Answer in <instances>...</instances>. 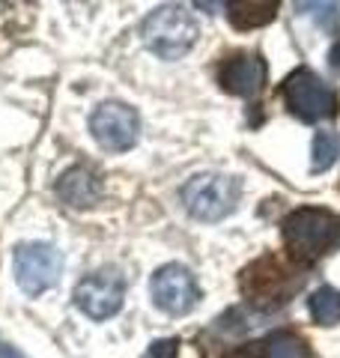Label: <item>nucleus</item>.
<instances>
[{"label":"nucleus","instance_id":"nucleus-1","mask_svg":"<svg viewBox=\"0 0 340 358\" xmlns=\"http://www.w3.org/2000/svg\"><path fill=\"white\" fill-rule=\"evenodd\" d=\"M281 227H283V242H287L290 254L302 263H316L337 242L340 224L328 209L302 206V209H292L283 218Z\"/></svg>","mask_w":340,"mask_h":358},{"label":"nucleus","instance_id":"nucleus-2","mask_svg":"<svg viewBox=\"0 0 340 358\" xmlns=\"http://www.w3.org/2000/svg\"><path fill=\"white\" fill-rule=\"evenodd\" d=\"M141 36L146 42V48L158 54L162 60H179L183 54L191 51V45L197 42L200 27L188 9L167 3V6L153 9V13L143 18Z\"/></svg>","mask_w":340,"mask_h":358},{"label":"nucleus","instance_id":"nucleus-3","mask_svg":"<svg viewBox=\"0 0 340 358\" xmlns=\"http://www.w3.org/2000/svg\"><path fill=\"white\" fill-rule=\"evenodd\" d=\"M183 203L197 221H221L239 203V182L224 173H197L183 185Z\"/></svg>","mask_w":340,"mask_h":358},{"label":"nucleus","instance_id":"nucleus-4","mask_svg":"<svg viewBox=\"0 0 340 358\" xmlns=\"http://www.w3.org/2000/svg\"><path fill=\"white\" fill-rule=\"evenodd\" d=\"M283 99H287V108L304 122H320L337 114L334 90L311 69H296L283 81Z\"/></svg>","mask_w":340,"mask_h":358},{"label":"nucleus","instance_id":"nucleus-5","mask_svg":"<svg viewBox=\"0 0 340 358\" xmlns=\"http://www.w3.org/2000/svg\"><path fill=\"white\" fill-rule=\"evenodd\" d=\"M63 254L51 242H24L15 248V281L27 296H39L60 281Z\"/></svg>","mask_w":340,"mask_h":358},{"label":"nucleus","instance_id":"nucleus-6","mask_svg":"<svg viewBox=\"0 0 340 358\" xmlns=\"http://www.w3.org/2000/svg\"><path fill=\"white\" fill-rule=\"evenodd\" d=\"M90 131L108 152H126L141 138V120L122 102H101L90 117Z\"/></svg>","mask_w":340,"mask_h":358},{"label":"nucleus","instance_id":"nucleus-7","mask_svg":"<svg viewBox=\"0 0 340 358\" xmlns=\"http://www.w3.org/2000/svg\"><path fill=\"white\" fill-rule=\"evenodd\" d=\"M122 299H126V281L117 272H111V268H99V272L87 275L75 287V305L90 320L113 317L122 308Z\"/></svg>","mask_w":340,"mask_h":358},{"label":"nucleus","instance_id":"nucleus-8","mask_svg":"<svg viewBox=\"0 0 340 358\" xmlns=\"http://www.w3.org/2000/svg\"><path fill=\"white\" fill-rule=\"evenodd\" d=\"M153 299L155 305L164 313H173V317H183L191 308L197 305V281L194 275L188 272L185 266L179 263H167L153 275Z\"/></svg>","mask_w":340,"mask_h":358},{"label":"nucleus","instance_id":"nucleus-9","mask_svg":"<svg viewBox=\"0 0 340 358\" xmlns=\"http://www.w3.org/2000/svg\"><path fill=\"white\" fill-rule=\"evenodd\" d=\"M266 75H269V69H266V63H263L260 54H239V57L227 60L221 66L218 81H221V87L227 90V93L251 99L263 90Z\"/></svg>","mask_w":340,"mask_h":358},{"label":"nucleus","instance_id":"nucleus-10","mask_svg":"<svg viewBox=\"0 0 340 358\" xmlns=\"http://www.w3.org/2000/svg\"><path fill=\"white\" fill-rule=\"evenodd\" d=\"M57 194H60V200L66 206L87 209V206L99 203L101 182H99L96 171H90V167H84V164H75L60 176V182H57Z\"/></svg>","mask_w":340,"mask_h":358},{"label":"nucleus","instance_id":"nucleus-11","mask_svg":"<svg viewBox=\"0 0 340 358\" xmlns=\"http://www.w3.org/2000/svg\"><path fill=\"white\" fill-rule=\"evenodd\" d=\"M278 13L275 0H242V3H230L227 6V15H230L233 27L239 30H251V27H263L269 24Z\"/></svg>","mask_w":340,"mask_h":358},{"label":"nucleus","instance_id":"nucleus-12","mask_svg":"<svg viewBox=\"0 0 340 358\" xmlns=\"http://www.w3.org/2000/svg\"><path fill=\"white\" fill-rule=\"evenodd\" d=\"M311 317L320 326H337L340 322V289L334 287H320L311 296Z\"/></svg>","mask_w":340,"mask_h":358},{"label":"nucleus","instance_id":"nucleus-13","mask_svg":"<svg viewBox=\"0 0 340 358\" xmlns=\"http://www.w3.org/2000/svg\"><path fill=\"white\" fill-rule=\"evenodd\" d=\"M266 358H308V346L299 334L278 331L266 341Z\"/></svg>","mask_w":340,"mask_h":358},{"label":"nucleus","instance_id":"nucleus-14","mask_svg":"<svg viewBox=\"0 0 340 358\" xmlns=\"http://www.w3.org/2000/svg\"><path fill=\"white\" fill-rule=\"evenodd\" d=\"M340 155V138L334 131H320L313 138V162H311V171L313 173H323L334 164V159Z\"/></svg>","mask_w":340,"mask_h":358},{"label":"nucleus","instance_id":"nucleus-15","mask_svg":"<svg viewBox=\"0 0 340 358\" xmlns=\"http://www.w3.org/2000/svg\"><path fill=\"white\" fill-rule=\"evenodd\" d=\"M299 13L313 18L328 33H334L340 24V3H299Z\"/></svg>","mask_w":340,"mask_h":358},{"label":"nucleus","instance_id":"nucleus-16","mask_svg":"<svg viewBox=\"0 0 340 358\" xmlns=\"http://www.w3.org/2000/svg\"><path fill=\"white\" fill-rule=\"evenodd\" d=\"M176 355H179L176 341H155L150 346V358H176Z\"/></svg>","mask_w":340,"mask_h":358},{"label":"nucleus","instance_id":"nucleus-17","mask_svg":"<svg viewBox=\"0 0 340 358\" xmlns=\"http://www.w3.org/2000/svg\"><path fill=\"white\" fill-rule=\"evenodd\" d=\"M0 358H24V355H21L15 346H9V343L0 341Z\"/></svg>","mask_w":340,"mask_h":358},{"label":"nucleus","instance_id":"nucleus-18","mask_svg":"<svg viewBox=\"0 0 340 358\" xmlns=\"http://www.w3.org/2000/svg\"><path fill=\"white\" fill-rule=\"evenodd\" d=\"M230 358H266V352H257V350H236Z\"/></svg>","mask_w":340,"mask_h":358},{"label":"nucleus","instance_id":"nucleus-19","mask_svg":"<svg viewBox=\"0 0 340 358\" xmlns=\"http://www.w3.org/2000/svg\"><path fill=\"white\" fill-rule=\"evenodd\" d=\"M328 60H332V69H337V72H340V42L332 48V54H328Z\"/></svg>","mask_w":340,"mask_h":358}]
</instances>
